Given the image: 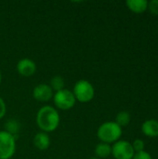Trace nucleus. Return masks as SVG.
<instances>
[{"instance_id": "obj_1", "label": "nucleus", "mask_w": 158, "mask_h": 159, "mask_svg": "<svg viewBox=\"0 0 158 159\" xmlns=\"http://www.w3.org/2000/svg\"><path fill=\"white\" fill-rule=\"evenodd\" d=\"M36 125L46 133L56 130L60 125V115L58 111L49 105L41 107L36 114Z\"/></svg>"}, {"instance_id": "obj_2", "label": "nucleus", "mask_w": 158, "mask_h": 159, "mask_svg": "<svg viewBox=\"0 0 158 159\" xmlns=\"http://www.w3.org/2000/svg\"><path fill=\"white\" fill-rule=\"evenodd\" d=\"M97 136L102 143L108 144L115 143L119 141L122 136V128L115 121H108L99 127Z\"/></svg>"}, {"instance_id": "obj_3", "label": "nucleus", "mask_w": 158, "mask_h": 159, "mask_svg": "<svg viewBox=\"0 0 158 159\" xmlns=\"http://www.w3.org/2000/svg\"><path fill=\"white\" fill-rule=\"evenodd\" d=\"M73 93L76 101L80 102H88L94 98L95 89L89 81L81 79L74 86Z\"/></svg>"}, {"instance_id": "obj_4", "label": "nucleus", "mask_w": 158, "mask_h": 159, "mask_svg": "<svg viewBox=\"0 0 158 159\" xmlns=\"http://www.w3.org/2000/svg\"><path fill=\"white\" fill-rule=\"evenodd\" d=\"M16 152V138L6 130H0V159H10Z\"/></svg>"}, {"instance_id": "obj_5", "label": "nucleus", "mask_w": 158, "mask_h": 159, "mask_svg": "<svg viewBox=\"0 0 158 159\" xmlns=\"http://www.w3.org/2000/svg\"><path fill=\"white\" fill-rule=\"evenodd\" d=\"M53 101L56 107L63 111L72 109L76 102L73 91L65 89L55 92L53 95Z\"/></svg>"}, {"instance_id": "obj_6", "label": "nucleus", "mask_w": 158, "mask_h": 159, "mask_svg": "<svg viewBox=\"0 0 158 159\" xmlns=\"http://www.w3.org/2000/svg\"><path fill=\"white\" fill-rule=\"evenodd\" d=\"M112 155L115 159H132L135 152L131 143L119 140L112 146Z\"/></svg>"}, {"instance_id": "obj_7", "label": "nucleus", "mask_w": 158, "mask_h": 159, "mask_svg": "<svg viewBox=\"0 0 158 159\" xmlns=\"http://www.w3.org/2000/svg\"><path fill=\"white\" fill-rule=\"evenodd\" d=\"M17 71L18 73L24 77H30L34 75L36 72V64L35 62L28 58H23L20 60L17 63Z\"/></svg>"}, {"instance_id": "obj_8", "label": "nucleus", "mask_w": 158, "mask_h": 159, "mask_svg": "<svg viewBox=\"0 0 158 159\" xmlns=\"http://www.w3.org/2000/svg\"><path fill=\"white\" fill-rule=\"evenodd\" d=\"M53 90L49 85L47 84H39L33 90L34 98L41 102H48L53 98Z\"/></svg>"}, {"instance_id": "obj_9", "label": "nucleus", "mask_w": 158, "mask_h": 159, "mask_svg": "<svg viewBox=\"0 0 158 159\" xmlns=\"http://www.w3.org/2000/svg\"><path fill=\"white\" fill-rule=\"evenodd\" d=\"M142 133L149 138L158 137V120L156 119H147L142 125Z\"/></svg>"}, {"instance_id": "obj_10", "label": "nucleus", "mask_w": 158, "mask_h": 159, "mask_svg": "<svg viewBox=\"0 0 158 159\" xmlns=\"http://www.w3.org/2000/svg\"><path fill=\"white\" fill-rule=\"evenodd\" d=\"M34 145L40 151H46L50 146V138L47 133L40 131L37 132L34 137Z\"/></svg>"}, {"instance_id": "obj_11", "label": "nucleus", "mask_w": 158, "mask_h": 159, "mask_svg": "<svg viewBox=\"0 0 158 159\" xmlns=\"http://www.w3.org/2000/svg\"><path fill=\"white\" fill-rule=\"evenodd\" d=\"M128 8L136 14H142L147 10L148 1L146 0H128L126 2Z\"/></svg>"}, {"instance_id": "obj_12", "label": "nucleus", "mask_w": 158, "mask_h": 159, "mask_svg": "<svg viewBox=\"0 0 158 159\" xmlns=\"http://www.w3.org/2000/svg\"><path fill=\"white\" fill-rule=\"evenodd\" d=\"M112 155V146L105 143H100L95 147V156L98 158H107Z\"/></svg>"}, {"instance_id": "obj_13", "label": "nucleus", "mask_w": 158, "mask_h": 159, "mask_svg": "<svg viewBox=\"0 0 158 159\" xmlns=\"http://www.w3.org/2000/svg\"><path fill=\"white\" fill-rule=\"evenodd\" d=\"M130 120H131V117H130V114L127 111H121L119 112L116 116H115V123L121 127V128H124V127H127L129 123H130Z\"/></svg>"}, {"instance_id": "obj_14", "label": "nucleus", "mask_w": 158, "mask_h": 159, "mask_svg": "<svg viewBox=\"0 0 158 159\" xmlns=\"http://www.w3.org/2000/svg\"><path fill=\"white\" fill-rule=\"evenodd\" d=\"M64 79L60 76V75H55L51 78L50 80V88L52 89L53 91L57 92V91H60L61 89H64Z\"/></svg>"}, {"instance_id": "obj_15", "label": "nucleus", "mask_w": 158, "mask_h": 159, "mask_svg": "<svg viewBox=\"0 0 158 159\" xmlns=\"http://www.w3.org/2000/svg\"><path fill=\"white\" fill-rule=\"evenodd\" d=\"M19 129H20V125L17 121L9 120L6 123V131L12 134L13 136H15V134L19 132Z\"/></svg>"}, {"instance_id": "obj_16", "label": "nucleus", "mask_w": 158, "mask_h": 159, "mask_svg": "<svg viewBox=\"0 0 158 159\" xmlns=\"http://www.w3.org/2000/svg\"><path fill=\"white\" fill-rule=\"evenodd\" d=\"M132 147H133V150L135 153H139V152H142V151H144V148H145V143L141 139H136L132 143Z\"/></svg>"}, {"instance_id": "obj_17", "label": "nucleus", "mask_w": 158, "mask_h": 159, "mask_svg": "<svg viewBox=\"0 0 158 159\" xmlns=\"http://www.w3.org/2000/svg\"><path fill=\"white\" fill-rule=\"evenodd\" d=\"M147 10H149V12L154 15V16H157L158 15V0H151L148 1V7Z\"/></svg>"}, {"instance_id": "obj_18", "label": "nucleus", "mask_w": 158, "mask_h": 159, "mask_svg": "<svg viewBox=\"0 0 158 159\" xmlns=\"http://www.w3.org/2000/svg\"><path fill=\"white\" fill-rule=\"evenodd\" d=\"M132 159H153L152 158V156L146 152V151H142V152H139V153H135L134 157Z\"/></svg>"}, {"instance_id": "obj_19", "label": "nucleus", "mask_w": 158, "mask_h": 159, "mask_svg": "<svg viewBox=\"0 0 158 159\" xmlns=\"http://www.w3.org/2000/svg\"><path fill=\"white\" fill-rule=\"evenodd\" d=\"M6 112H7V106H6V103L4 102V100L0 97V119L3 118L6 115Z\"/></svg>"}, {"instance_id": "obj_20", "label": "nucleus", "mask_w": 158, "mask_h": 159, "mask_svg": "<svg viewBox=\"0 0 158 159\" xmlns=\"http://www.w3.org/2000/svg\"><path fill=\"white\" fill-rule=\"evenodd\" d=\"M1 81H2V75H1V72H0V85H1Z\"/></svg>"}, {"instance_id": "obj_21", "label": "nucleus", "mask_w": 158, "mask_h": 159, "mask_svg": "<svg viewBox=\"0 0 158 159\" xmlns=\"http://www.w3.org/2000/svg\"><path fill=\"white\" fill-rule=\"evenodd\" d=\"M89 159H99L98 157H90Z\"/></svg>"}]
</instances>
